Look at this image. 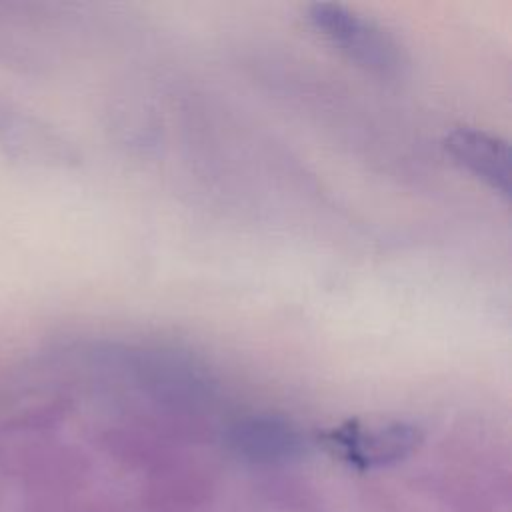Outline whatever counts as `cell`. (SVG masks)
<instances>
[{
    "label": "cell",
    "mask_w": 512,
    "mask_h": 512,
    "mask_svg": "<svg viewBox=\"0 0 512 512\" xmlns=\"http://www.w3.org/2000/svg\"><path fill=\"white\" fill-rule=\"evenodd\" d=\"M308 20L326 40L366 70L382 76H394L402 70L400 44L370 18L340 4H314L308 10Z\"/></svg>",
    "instance_id": "cell-1"
},
{
    "label": "cell",
    "mask_w": 512,
    "mask_h": 512,
    "mask_svg": "<svg viewBox=\"0 0 512 512\" xmlns=\"http://www.w3.org/2000/svg\"><path fill=\"white\" fill-rule=\"evenodd\" d=\"M446 152L488 188L502 194L510 192V152L508 144L478 128H454L444 138Z\"/></svg>",
    "instance_id": "cell-4"
},
{
    "label": "cell",
    "mask_w": 512,
    "mask_h": 512,
    "mask_svg": "<svg viewBox=\"0 0 512 512\" xmlns=\"http://www.w3.org/2000/svg\"><path fill=\"white\" fill-rule=\"evenodd\" d=\"M82 512H116V510L112 506H108V504H92V506L84 508Z\"/></svg>",
    "instance_id": "cell-6"
},
{
    "label": "cell",
    "mask_w": 512,
    "mask_h": 512,
    "mask_svg": "<svg viewBox=\"0 0 512 512\" xmlns=\"http://www.w3.org/2000/svg\"><path fill=\"white\" fill-rule=\"evenodd\" d=\"M140 502L146 512H208L214 502V484L198 470L170 464L154 472Z\"/></svg>",
    "instance_id": "cell-5"
},
{
    "label": "cell",
    "mask_w": 512,
    "mask_h": 512,
    "mask_svg": "<svg viewBox=\"0 0 512 512\" xmlns=\"http://www.w3.org/2000/svg\"><path fill=\"white\" fill-rule=\"evenodd\" d=\"M228 450L252 466H284L300 460L308 442L290 420L270 414H252L238 418L226 430Z\"/></svg>",
    "instance_id": "cell-3"
},
{
    "label": "cell",
    "mask_w": 512,
    "mask_h": 512,
    "mask_svg": "<svg viewBox=\"0 0 512 512\" xmlns=\"http://www.w3.org/2000/svg\"><path fill=\"white\" fill-rule=\"evenodd\" d=\"M424 434L410 422L362 426L344 422L324 434V444L358 470H378L404 462L422 444Z\"/></svg>",
    "instance_id": "cell-2"
}]
</instances>
